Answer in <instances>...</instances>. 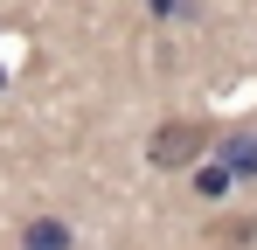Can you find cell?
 I'll return each mask as SVG.
<instances>
[{"instance_id":"6da1fadb","label":"cell","mask_w":257,"mask_h":250,"mask_svg":"<svg viewBox=\"0 0 257 250\" xmlns=\"http://www.w3.org/2000/svg\"><path fill=\"white\" fill-rule=\"evenodd\" d=\"M202 146H209V125H202V118H167L160 132H153L146 160H153V167H188Z\"/></svg>"},{"instance_id":"7a4b0ae2","label":"cell","mask_w":257,"mask_h":250,"mask_svg":"<svg viewBox=\"0 0 257 250\" xmlns=\"http://www.w3.org/2000/svg\"><path fill=\"white\" fill-rule=\"evenodd\" d=\"M21 250H70V222L63 215H35L21 229Z\"/></svg>"},{"instance_id":"3957f363","label":"cell","mask_w":257,"mask_h":250,"mask_svg":"<svg viewBox=\"0 0 257 250\" xmlns=\"http://www.w3.org/2000/svg\"><path fill=\"white\" fill-rule=\"evenodd\" d=\"M215 153H222V167H229V174L243 181V174H257V132H229V139H222Z\"/></svg>"}]
</instances>
